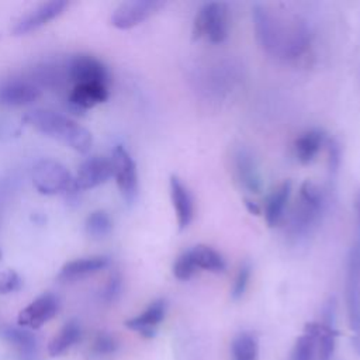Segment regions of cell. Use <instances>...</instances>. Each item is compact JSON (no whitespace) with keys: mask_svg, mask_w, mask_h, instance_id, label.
I'll use <instances>...</instances> for the list:
<instances>
[{"mask_svg":"<svg viewBox=\"0 0 360 360\" xmlns=\"http://www.w3.org/2000/svg\"><path fill=\"white\" fill-rule=\"evenodd\" d=\"M291 190H292L291 180H284L267 197L266 205H264V219L270 228L276 226L283 219L285 207L291 195Z\"/></svg>","mask_w":360,"mask_h":360,"instance_id":"7402d4cb","label":"cell"},{"mask_svg":"<svg viewBox=\"0 0 360 360\" xmlns=\"http://www.w3.org/2000/svg\"><path fill=\"white\" fill-rule=\"evenodd\" d=\"M0 260H1V250H0Z\"/></svg>","mask_w":360,"mask_h":360,"instance_id":"d6a6232c","label":"cell"},{"mask_svg":"<svg viewBox=\"0 0 360 360\" xmlns=\"http://www.w3.org/2000/svg\"><path fill=\"white\" fill-rule=\"evenodd\" d=\"M195 38H205L211 44H221L229 34V11L225 3H204L195 14L193 22Z\"/></svg>","mask_w":360,"mask_h":360,"instance_id":"8992f818","label":"cell"},{"mask_svg":"<svg viewBox=\"0 0 360 360\" xmlns=\"http://www.w3.org/2000/svg\"><path fill=\"white\" fill-rule=\"evenodd\" d=\"M326 142V134L322 129H307L302 134H300L294 141V155L300 163H311L318 156V153L321 152L322 146Z\"/></svg>","mask_w":360,"mask_h":360,"instance_id":"ffe728a7","label":"cell"},{"mask_svg":"<svg viewBox=\"0 0 360 360\" xmlns=\"http://www.w3.org/2000/svg\"><path fill=\"white\" fill-rule=\"evenodd\" d=\"M315 338L307 332L301 335L292 349L290 360H312L315 352Z\"/></svg>","mask_w":360,"mask_h":360,"instance_id":"484cf974","label":"cell"},{"mask_svg":"<svg viewBox=\"0 0 360 360\" xmlns=\"http://www.w3.org/2000/svg\"><path fill=\"white\" fill-rule=\"evenodd\" d=\"M252 21L257 44L273 58L297 60L311 48V27L297 14H280L267 4L255 3Z\"/></svg>","mask_w":360,"mask_h":360,"instance_id":"6da1fadb","label":"cell"},{"mask_svg":"<svg viewBox=\"0 0 360 360\" xmlns=\"http://www.w3.org/2000/svg\"><path fill=\"white\" fill-rule=\"evenodd\" d=\"M118 349L117 339L108 332H98L91 343V352L97 356H108Z\"/></svg>","mask_w":360,"mask_h":360,"instance_id":"4316f807","label":"cell"},{"mask_svg":"<svg viewBox=\"0 0 360 360\" xmlns=\"http://www.w3.org/2000/svg\"><path fill=\"white\" fill-rule=\"evenodd\" d=\"M42 94L31 79H10L0 84V104L7 107H24L37 101Z\"/></svg>","mask_w":360,"mask_h":360,"instance_id":"9a60e30c","label":"cell"},{"mask_svg":"<svg viewBox=\"0 0 360 360\" xmlns=\"http://www.w3.org/2000/svg\"><path fill=\"white\" fill-rule=\"evenodd\" d=\"M250 276H252V266L246 260L239 266L238 273L235 276V281H233V285H232V290H231V297L233 300H239V298L243 297V294H245V291L249 285Z\"/></svg>","mask_w":360,"mask_h":360,"instance_id":"83f0119b","label":"cell"},{"mask_svg":"<svg viewBox=\"0 0 360 360\" xmlns=\"http://www.w3.org/2000/svg\"><path fill=\"white\" fill-rule=\"evenodd\" d=\"M32 183L39 194L55 195L76 191L73 177L68 167L52 158H42L32 167Z\"/></svg>","mask_w":360,"mask_h":360,"instance_id":"52a82bcc","label":"cell"},{"mask_svg":"<svg viewBox=\"0 0 360 360\" xmlns=\"http://www.w3.org/2000/svg\"><path fill=\"white\" fill-rule=\"evenodd\" d=\"M84 231L89 238L94 240H101L111 233L112 219L104 210H96L87 215L84 222Z\"/></svg>","mask_w":360,"mask_h":360,"instance_id":"d4e9b609","label":"cell"},{"mask_svg":"<svg viewBox=\"0 0 360 360\" xmlns=\"http://www.w3.org/2000/svg\"><path fill=\"white\" fill-rule=\"evenodd\" d=\"M112 177V165L111 159L104 156H90L87 158L77 169L76 177H73V186L76 191L91 190Z\"/></svg>","mask_w":360,"mask_h":360,"instance_id":"7c38bea8","label":"cell"},{"mask_svg":"<svg viewBox=\"0 0 360 360\" xmlns=\"http://www.w3.org/2000/svg\"><path fill=\"white\" fill-rule=\"evenodd\" d=\"M226 269L224 256L208 245H195L180 253L172 267L173 276L177 280H190L198 270L210 273H222Z\"/></svg>","mask_w":360,"mask_h":360,"instance_id":"5b68a950","label":"cell"},{"mask_svg":"<svg viewBox=\"0 0 360 360\" xmlns=\"http://www.w3.org/2000/svg\"><path fill=\"white\" fill-rule=\"evenodd\" d=\"M59 309V300L52 292H44L18 312L17 323L21 328L37 330L49 322Z\"/></svg>","mask_w":360,"mask_h":360,"instance_id":"8fae6325","label":"cell"},{"mask_svg":"<svg viewBox=\"0 0 360 360\" xmlns=\"http://www.w3.org/2000/svg\"><path fill=\"white\" fill-rule=\"evenodd\" d=\"M245 204H246L249 212H252V214H255V215H259V214H260V208L256 205V202H253V201H250L249 198H246V200H245Z\"/></svg>","mask_w":360,"mask_h":360,"instance_id":"1f68e13d","label":"cell"},{"mask_svg":"<svg viewBox=\"0 0 360 360\" xmlns=\"http://www.w3.org/2000/svg\"><path fill=\"white\" fill-rule=\"evenodd\" d=\"M162 7H165V1L158 0L124 1L115 7L110 21L118 30H129L156 14Z\"/></svg>","mask_w":360,"mask_h":360,"instance_id":"30bf717a","label":"cell"},{"mask_svg":"<svg viewBox=\"0 0 360 360\" xmlns=\"http://www.w3.org/2000/svg\"><path fill=\"white\" fill-rule=\"evenodd\" d=\"M66 73L68 82L73 84H83V83H103L108 84L111 82L110 72L105 65L97 59L96 56L87 53H79L68 59Z\"/></svg>","mask_w":360,"mask_h":360,"instance_id":"9c48e42d","label":"cell"},{"mask_svg":"<svg viewBox=\"0 0 360 360\" xmlns=\"http://www.w3.org/2000/svg\"><path fill=\"white\" fill-rule=\"evenodd\" d=\"M22 287V278L14 270L0 271V295L11 294Z\"/></svg>","mask_w":360,"mask_h":360,"instance_id":"f1b7e54d","label":"cell"},{"mask_svg":"<svg viewBox=\"0 0 360 360\" xmlns=\"http://www.w3.org/2000/svg\"><path fill=\"white\" fill-rule=\"evenodd\" d=\"M111 260L108 256H87V257H79L75 260H70L65 263L59 273H58V280L65 281V283H72L82 280L84 277H89L94 273H98L110 266Z\"/></svg>","mask_w":360,"mask_h":360,"instance_id":"ac0fdd59","label":"cell"},{"mask_svg":"<svg viewBox=\"0 0 360 360\" xmlns=\"http://www.w3.org/2000/svg\"><path fill=\"white\" fill-rule=\"evenodd\" d=\"M167 302L163 298L152 301L139 315L125 321V326L131 330L138 332L143 338H153L160 322L165 319Z\"/></svg>","mask_w":360,"mask_h":360,"instance_id":"e0dca14e","label":"cell"},{"mask_svg":"<svg viewBox=\"0 0 360 360\" xmlns=\"http://www.w3.org/2000/svg\"><path fill=\"white\" fill-rule=\"evenodd\" d=\"M68 1L53 0V1H45L30 10L27 14H24L21 18H18L11 30L13 35H25L30 34L44 25H46L49 21L60 15L65 8L68 7Z\"/></svg>","mask_w":360,"mask_h":360,"instance_id":"5bb4252c","label":"cell"},{"mask_svg":"<svg viewBox=\"0 0 360 360\" xmlns=\"http://www.w3.org/2000/svg\"><path fill=\"white\" fill-rule=\"evenodd\" d=\"M232 360H257L259 340L252 332L238 333L231 345Z\"/></svg>","mask_w":360,"mask_h":360,"instance_id":"cb8c5ba5","label":"cell"},{"mask_svg":"<svg viewBox=\"0 0 360 360\" xmlns=\"http://www.w3.org/2000/svg\"><path fill=\"white\" fill-rule=\"evenodd\" d=\"M0 336L7 343L13 345L25 360H31L35 356L38 339L32 330L21 328L18 325H4L0 328Z\"/></svg>","mask_w":360,"mask_h":360,"instance_id":"44dd1931","label":"cell"},{"mask_svg":"<svg viewBox=\"0 0 360 360\" xmlns=\"http://www.w3.org/2000/svg\"><path fill=\"white\" fill-rule=\"evenodd\" d=\"M112 165V176L115 179L118 191L122 200L132 205L136 201L139 181H138V170L136 163L131 153L122 145H115L111 155Z\"/></svg>","mask_w":360,"mask_h":360,"instance_id":"ba28073f","label":"cell"},{"mask_svg":"<svg viewBox=\"0 0 360 360\" xmlns=\"http://www.w3.org/2000/svg\"><path fill=\"white\" fill-rule=\"evenodd\" d=\"M328 170L330 173V179H335L340 166V148L335 141L328 143Z\"/></svg>","mask_w":360,"mask_h":360,"instance_id":"4dcf8cb0","label":"cell"},{"mask_svg":"<svg viewBox=\"0 0 360 360\" xmlns=\"http://www.w3.org/2000/svg\"><path fill=\"white\" fill-rule=\"evenodd\" d=\"M82 338V326L76 319L68 321L48 343V354L58 357L66 353Z\"/></svg>","mask_w":360,"mask_h":360,"instance_id":"603a6c76","label":"cell"},{"mask_svg":"<svg viewBox=\"0 0 360 360\" xmlns=\"http://www.w3.org/2000/svg\"><path fill=\"white\" fill-rule=\"evenodd\" d=\"M346 307L353 346L360 354V193L356 198V233L346 263Z\"/></svg>","mask_w":360,"mask_h":360,"instance_id":"277c9868","label":"cell"},{"mask_svg":"<svg viewBox=\"0 0 360 360\" xmlns=\"http://www.w3.org/2000/svg\"><path fill=\"white\" fill-rule=\"evenodd\" d=\"M108 87H110L108 84H103V83L73 84L68 96V101L75 110L86 111L108 100V96H110Z\"/></svg>","mask_w":360,"mask_h":360,"instance_id":"d6986e66","label":"cell"},{"mask_svg":"<svg viewBox=\"0 0 360 360\" xmlns=\"http://www.w3.org/2000/svg\"><path fill=\"white\" fill-rule=\"evenodd\" d=\"M122 291V277L118 271L112 273L108 278V281L104 285V290L101 292V300L107 304H111L117 301V298L121 295Z\"/></svg>","mask_w":360,"mask_h":360,"instance_id":"f546056e","label":"cell"},{"mask_svg":"<svg viewBox=\"0 0 360 360\" xmlns=\"http://www.w3.org/2000/svg\"><path fill=\"white\" fill-rule=\"evenodd\" d=\"M169 195L176 214V221L180 231L188 228L194 218V198L184 181L177 176L172 174L169 177Z\"/></svg>","mask_w":360,"mask_h":360,"instance_id":"2e32d148","label":"cell"},{"mask_svg":"<svg viewBox=\"0 0 360 360\" xmlns=\"http://www.w3.org/2000/svg\"><path fill=\"white\" fill-rule=\"evenodd\" d=\"M233 173L239 186L252 194H259L262 191V173L256 158L248 148H238L232 156Z\"/></svg>","mask_w":360,"mask_h":360,"instance_id":"4fadbf2b","label":"cell"},{"mask_svg":"<svg viewBox=\"0 0 360 360\" xmlns=\"http://www.w3.org/2000/svg\"><path fill=\"white\" fill-rule=\"evenodd\" d=\"M24 120L38 132L63 142L79 153H87L91 149L90 131L66 115L51 110H34L25 114Z\"/></svg>","mask_w":360,"mask_h":360,"instance_id":"7a4b0ae2","label":"cell"},{"mask_svg":"<svg viewBox=\"0 0 360 360\" xmlns=\"http://www.w3.org/2000/svg\"><path fill=\"white\" fill-rule=\"evenodd\" d=\"M326 208L325 193L314 181L300 186L297 202L290 217L288 233L294 240L307 239L316 229Z\"/></svg>","mask_w":360,"mask_h":360,"instance_id":"3957f363","label":"cell"}]
</instances>
